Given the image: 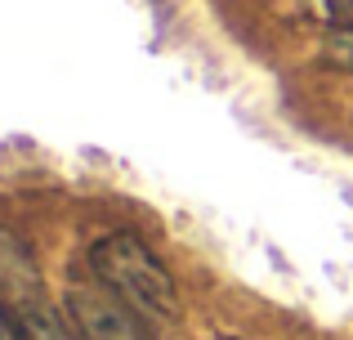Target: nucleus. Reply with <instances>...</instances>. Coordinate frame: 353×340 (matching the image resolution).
I'll return each instance as SVG.
<instances>
[{
	"label": "nucleus",
	"instance_id": "1",
	"mask_svg": "<svg viewBox=\"0 0 353 340\" xmlns=\"http://www.w3.org/2000/svg\"><path fill=\"white\" fill-rule=\"evenodd\" d=\"M90 273L103 282L112 296H121L130 309L148 323H174L179 318V287L170 269L157 260V251L139 233H108L90 246Z\"/></svg>",
	"mask_w": 353,
	"mask_h": 340
},
{
	"label": "nucleus",
	"instance_id": "2",
	"mask_svg": "<svg viewBox=\"0 0 353 340\" xmlns=\"http://www.w3.org/2000/svg\"><path fill=\"white\" fill-rule=\"evenodd\" d=\"M63 314L72 318L81 340H157L152 323L139 309H130L121 296H112L103 282L72 287L63 300Z\"/></svg>",
	"mask_w": 353,
	"mask_h": 340
},
{
	"label": "nucleus",
	"instance_id": "3",
	"mask_svg": "<svg viewBox=\"0 0 353 340\" xmlns=\"http://www.w3.org/2000/svg\"><path fill=\"white\" fill-rule=\"evenodd\" d=\"M9 309L18 314V323H23L27 340H81L77 327H72V318L59 314V309L45 300V291H32V296L14 300Z\"/></svg>",
	"mask_w": 353,
	"mask_h": 340
},
{
	"label": "nucleus",
	"instance_id": "4",
	"mask_svg": "<svg viewBox=\"0 0 353 340\" xmlns=\"http://www.w3.org/2000/svg\"><path fill=\"white\" fill-rule=\"evenodd\" d=\"M322 63L336 72H353V27H331L322 41Z\"/></svg>",
	"mask_w": 353,
	"mask_h": 340
},
{
	"label": "nucleus",
	"instance_id": "5",
	"mask_svg": "<svg viewBox=\"0 0 353 340\" xmlns=\"http://www.w3.org/2000/svg\"><path fill=\"white\" fill-rule=\"evenodd\" d=\"M318 5L331 18V27H353V0H318Z\"/></svg>",
	"mask_w": 353,
	"mask_h": 340
},
{
	"label": "nucleus",
	"instance_id": "6",
	"mask_svg": "<svg viewBox=\"0 0 353 340\" xmlns=\"http://www.w3.org/2000/svg\"><path fill=\"white\" fill-rule=\"evenodd\" d=\"M0 340H27V332H23V323H18V314L0 300Z\"/></svg>",
	"mask_w": 353,
	"mask_h": 340
},
{
	"label": "nucleus",
	"instance_id": "7",
	"mask_svg": "<svg viewBox=\"0 0 353 340\" xmlns=\"http://www.w3.org/2000/svg\"><path fill=\"white\" fill-rule=\"evenodd\" d=\"M219 340H237V336H219Z\"/></svg>",
	"mask_w": 353,
	"mask_h": 340
}]
</instances>
